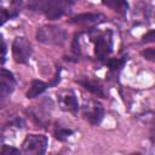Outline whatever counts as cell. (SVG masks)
Returning a JSON list of instances; mask_svg holds the SVG:
<instances>
[{
	"label": "cell",
	"mask_w": 155,
	"mask_h": 155,
	"mask_svg": "<svg viewBox=\"0 0 155 155\" xmlns=\"http://www.w3.org/2000/svg\"><path fill=\"white\" fill-rule=\"evenodd\" d=\"M70 5L68 0H31L28 7L45 15L48 19H57L69 11Z\"/></svg>",
	"instance_id": "cell-1"
},
{
	"label": "cell",
	"mask_w": 155,
	"mask_h": 155,
	"mask_svg": "<svg viewBox=\"0 0 155 155\" xmlns=\"http://www.w3.org/2000/svg\"><path fill=\"white\" fill-rule=\"evenodd\" d=\"M65 39V30L58 25L46 24L36 30V40L46 45H62Z\"/></svg>",
	"instance_id": "cell-2"
},
{
	"label": "cell",
	"mask_w": 155,
	"mask_h": 155,
	"mask_svg": "<svg viewBox=\"0 0 155 155\" xmlns=\"http://www.w3.org/2000/svg\"><path fill=\"white\" fill-rule=\"evenodd\" d=\"M46 148L47 137L44 134H28L22 143V151L28 155H41Z\"/></svg>",
	"instance_id": "cell-3"
},
{
	"label": "cell",
	"mask_w": 155,
	"mask_h": 155,
	"mask_svg": "<svg viewBox=\"0 0 155 155\" xmlns=\"http://www.w3.org/2000/svg\"><path fill=\"white\" fill-rule=\"evenodd\" d=\"M12 56L17 63L24 64L31 56V45L24 36H18L12 42Z\"/></svg>",
	"instance_id": "cell-4"
},
{
	"label": "cell",
	"mask_w": 155,
	"mask_h": 155,
	"mask_svg": "<svg viewBox=\"0 0 155 155\" xmlns=\"http://www.w3.org/2000/svg\"><path fill=\"white\" fill-rule=\"evenodd\" d=\"M113 47V41H111V35L110 33H103L97 35L96 41H94V56L99 61H104L109 53L111 52Z\"/></svg>",
	"instance_id": "cell-5"
},
{
	"label": "cell",
	"mask_w": 155,
	"mask_h": 155,
	"mask_svg": "<svg viewBox=\"0 0 155 155\" xmlns=\"http://www.w3.org/2000/svg\"><path fill=\"white\" fill-rule=\"evenodd\" d=\"M84 115L85 117L88 120L90 124L92 125H98L103 116H104V110L101 103H98L97 101H90L86 105H85V110H84Z\"/></svg>",
	"instance_id": "cell-6"
},
{
	"label": "cell",
	"mask_w": 155,
	"mask_h": 155,
	"mask_svg": "<svg viewBox=\"0 0 155 155\" xmlns=\"http://www.w3.org/2000/svg\"><path fill=\"white\" fill-rule=\"evenodd\" d=\"M59 105L63 110H67L69 113L76 114L79 109V103L76 99V96L73 91H63L58 96Z\"/></svg>",
	"instance_id": "cell-7"
},
{
	"label": "cell",
	"mask_w": 155,
	"mask_h": 155,
	"mask_svg": "<svg viewBox=\"0 0 155 155\" xmlns=\"http://www.w3.org/2000/svg\"><path fill=\"white\" fill-rule=\"evenodd\" d=\"M101 17H102L101 15H96V13H84V15H78V16L73 17L70 19V23L82 24V25H91V24L98 23Z\"/></svg>",
	"instance_id": "cell-8"
},
{
	"label": "cell",
	"mask_w": 155,
	"mask_h": 155,
	"mask_svg": "<svg viewBox=\"0 0 155 155\" xmlns=\"http://www.w3.org/2000/svg\"><path fill=\"white\" fill-rule=\"evenodd\" d=\"M47 87H50V84L44 82L41 80H34L27 92V98H35L39 94H41Z\"/></svg>",
	"instance_id": "cell-9"
},
{
	"label": "cell",
	"mask_w": 155,
	"mask_h": 155,
	"mask_svg": "<svg viewBox=\"0 0 155 155\" xmlns=\"http://www.w3.org/2000/svg\"><path fill=\"white\" fill-rule=\"evenodd\" d=\"M102 2L104 6L117 11L119 13H126L128 10V4L126 0H102Z\"/></svg>",
	"instance_id": "cell-10"
},
{
	"label": "cell",
	"mask_w": 155,
	"mask_h": 155,
	"mask_svg": "<svg viewBox=\"0 0 155 155\" xmlns=\"http://www.w3.org/2000/svg\"><path fill=\"white\" fill-rule=\"evenodd\" d=\"M12 81L13 80H12L11 75L6 76V79L0 78V99L5 98L12 93V90H13V82Z\"/></svg>",
	"instance_id": "cell-11"
},
{
	"label": "cell",
	"mask_w": 155,
	"mask_h": 155,
	"mask_svg": "<svg viewBox=\"0 0 155 155\" xmlns=\"http://www.w3.org/2000/svg\"><path fill=\"white\" fill-rule=\"evenodd\" d=\"M86 90H88L90 92H92L93 94H97V96H103V91H102V87L96 84L94 81H91V80H85V81H79Z\"/></svg>",
	"instance_id": "cell-12"
},
{
	"label": "cell",
	"mask_w": 155,
	"mask_h": 155,
	"mask_svg": "<svg viewBox=\"0 0 155 155\" xmlns=\"http://www.w3.org/2000/svg\"><path fill=\"white\" fill-rule=\"evenodd\" d=\"M56 137L58 138V139H61V140H63V139H65V138H68L71 133H73V131L71 130H69V128H64V127H57V130H56Z\"/></svg>",
	"instance_id": "cell-13"
},
{
	"label": "cell",
	"mask_w": 155,
	"mask_h": 155,
	"mask_svg": "<svg viewBox=\"0 0 155 155\" xmlns=\"http://www.w3.org/2000/svg\"><path fill=\"white\" fill-rule=\"evenodd\" d=\"M124 63H125V59H117V58L116 59H111V61H109V68L111 70H116V69L122 68Z\"/></svg>",
	"instance_id": "cell-14"
},
{
	"label": "cell",
	"mask_w": 155,
	"mask_h": 155,
	"mask_svg": "<svg viewBox=\"0 0 155 155\" xmlns=\"http://www.w3.org/2000/svg\"><path fill=\"white\" fill-rule=\"evenodd\" d=\"M11 13L8 12L7 8H4V7H0V25H2L8 18H11Z\"/></svg>",
	"instance_id": "cell-15"
},
{
	"label": "cell",
	"mask_w": 155,
	"mask_h": 155,
	"mask_svg": "<svg viewBox=\"0 0 155 155\" xmlns=\"http://www.w3.org/2000/svg\"><path fill=\"white\" fill-rule=\"evenodd\" d=\"M19 150L16 149V148H12V147H8V145H4L2 149L0 150V154H18Z\"/></svg>",
	"instance_id": "cell-16"
},
{
	"label": "cell",
	"mask_w": 155,
	"mask_h": 155,
	"mask_svg": "<svg viewBox=\"0 0 155 155\" xmlns=\"http://www.w3.org/2000/svg\"><path fill=\"white\" fill-rule=\"evenodd\" d=\"M143 54L145 56L147 59H149V61H154L155 51H154V48H148V50H145V52H143Z\"/></svg>",
	"instance_id": "cell-17"
},
{
	"label": "cell",
	"mask_w": 155,
	"mask_h": 155,
	"mask_svg": "<svg viewBox=\"0 0 155 155\" xmlns=\"http://www.w3.org/2000/svg\"><path fill=\"white\" fill-rule=\"evenodd\" d=\"M154 34H155V33H154V30H150L148 34H145V35H144V40H143V41H144V42H153V41H154V39H155Z\"/></svg>",
	"instance_id": "cell-18"
},
{
	"label": "cell",
	"mask_w": 155,
	"mask_h": 155,
	"mask_svg": "<svg viewBox=\"0 0 155 155\" xmlns=\"http://www.w3.org/2000/svg\"><path fill=\"white\" fill-rule=\"evenodd\" d=\"M5 45H4V42H2V40H1V36H0V58H4V56H5Z\"/></svg>",
	"instance_id": "cell-19"
},
{
	"label": "cell",
	"mask_w": 155,
	"mask_h": 155,
	"mask_svg": "<svg viewBox=\"0 0 155 155\" xmlns=\"http://www.w3.org/2000/svg\"><path fill=\"white\" fill-rule=\"evenodd\" d=\"M68 1H69V2H71V4H73V2H74V1H75V0H68Z\"/></svg>",
	"instance_id": "cell-20"
}]
</instances>
